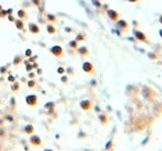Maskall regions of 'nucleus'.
Returning a JSON list of instances; mask_svg holds the SVG:
<instances>
[{
	"label": "nucleus",
	"instance_id": "12",
	"mask_svg": "<svg viewBox=\"0 0 162 151\" xmlns=\"http://www.w3.org/2000/svg\"><path fill=\"white\" fill-rule=\"evenodd\" d=\"M33 131H35V129H33V127L30 126V124H28V126L25 128V132H26V134H33Z\"/></svg>",
	"mask_w": 162,
	"mask_h": 151
},
{
	"label": "nucleus",
	"instance_id": "5",
	"mask_svg": "<svg viewBox=\"0 0 162 151\" xmlns=\"http://www.w3.org/2000/svg\"><path fill=\"white\" fill-rule=\"evenodd\" d=\"M82 70L87 72V74H95V66L91 62H89V61H85L82 63Z\"/></svg>",
	"mask_w": 162,
	"mask_h": 151
},
{
	"label": "nucleus",
	"instance_id": "22",
	"mask_svg": "<svg viewBox=\"0 0 162 151\" xmlns=\"http://www.w3.org/2000/svg\"><path fill=\"white\" fill-rule=\"evenodd\" d=\"M159 22L162 25V16H160V17H159Z\"/></svg>",
	"mask_w": 162,
	"mask_h": 151
},
{
	"label": "nucleus",
	"instance_id": "15",
	"mask_svg": "<svg viewBox=\"0 0 162 151\" xmlns=\"http://www.w3.org/2000/svg\"><path fill=\"white\" fill-rule=\"evenodd\" d=\"M30 30H31L33 33H37V32H39V28L36 25H33V24L30 26Z\"/></svg>",
	"mask_w": 162,
	"mask_h": 151
},
{
	"label": "nucleus",
	"instance_id": "23",
	"mask_svg": "<svg viewBox=\"0 0 162 151\" xmlns=\"http://www.w3.org/2000/svg\"><path fill=\"white\" fill-rule=\"evenodd\" d=\"M128 1H129V2H138L139 0H128Z\"/></svg>",
	"mask_w": 162,
	"mask_h": 151
},
{
	"label": "nucleus",
	"instance_id": "11",
	"mask_svg": "<svg viewBox=\"0 0 162 151\" xmlns=\"http://www.w3.org/2000/svg\"><path fill=\"white\" fill-rule=\"evenodd\" d=\"M47 31H48V33H50V35H53V33H56L57 30L52 25H48L47 26Z\"/></svg>",
	"mask_w": 162,
	"mask_h": 151
},
{
	"label": "nucleus",
	"instance_id": "6",
	"mask_svg": "<svg viewBox=\"0 0 162 151\" xmlns=\"http://www.w3.org/2000/svg\"><path fill=\"white\" fill-rule=\"evenodd\" d=\"M80 107L83 111H89V110H91L92 108V102L90 101V100H88V99L82 100V101L80 102Z\"/></svg>",
	"mask_w": 162,
	"mask_h": 151
},
{
	"label": "nucleus",
	"instance_id": "10",
	"mask_svg": "<svg viewBox=\"0 0 162 151\" xmlns=\"http://www.w3.org/2000/svg\"><path fill=\"white\" fill-rule=\"evenodd\" d=\"M99 120H100V122H101V124H102V126H106L107 123H108V121H109V118H108V116H107V115H104V113H101V115L99 116Z\"/></svg>",
	"mask_w": 162,
	"mask_h": 151
},
{
	"label": "nucleus",
	"instance_id": "17",
	"mask_svg": "<svg viewBox=\"0 0 162 151\" xmlns=\"http://www.w3.org/2000/svg\"><path fill=\"white\" fill-rule=\"evenodd\" d=\"M82 39H85V36L79 35V36L77 37V38H76V40H77V41H80V40H82Z\"/></svg>",
	"mask_w": 162,
	"mask_h": 151
},
{
	"label": "nucleus",
	"instance_id": "25",
	"mask_svg": "<svg viewBox=\"0 0 162 151\" xmlns=\"http://www.w3.org/2000/svg\"><path fill=\"white\" fill-rule=\"evenodd\" d=\"M43 151H53V150H52V149H45Z\"/></svg>",
	"mask_w": 162,
	"mask_h": 151
},
{
	"label": "nucleus",
	"instance_id": "4",
	"mask_svg": "<svg viewBox=\"0 0 162 151\" xmlns=\"http://www.w3.org/2000/svg\"><path fill=\"white\" fill-rule=\"evenodd\" d=\"M107 14H108L110 20L113 21V22H116V21H118L120 19V14L117 10H114V9H108L107 10Z\"/></svg>",
	"mask_w": 162,
	"mask_h": 151
},
{
	"label": "nucleus",
	"instance_id": "24",
	"mask_svg": "<svg viewBox=\"0 0 162 151\" xmlns=\"http://www.w3.org/2000/svg\"><path fill=\"white\" fill-rule=\"evenodd\" d=\"M27 55H28V56H29V55H31V51H30V50H28V51H27Z\"/></svg>",
	"mask_w": 162,
	"mask_h": 151
},
{
	"label": "nucleus",
	"instance_id": "14",
	"mask_svg": "<svg viewBox=\"0 0 162 151\" xmlns=\"http://www.w3.org/2000/svg\"><path fill=\"white\" fill-rule=\"evenodd\" d=\"M112 148H113V141L112 140L108 141V142H107V144H106V150L109 151V150H111Z\"/></svg>",
	"mask_w": 162,
	"mask_h": 151
},
{
	"label": "nucleus",
	"instance_id": "2",
	"mask_svg": "<svg viewBox=\"0 0 162 151\" xmlns=\"http://www.w3.org/2000/svg\"><path fill=\"white\" fill-rule=\"evenodd\" d=\"M116 27L119 30V32H123V33L128 32L130 29V25L128 24V21L123 20V19H119L118 21H116Z\"/></svg>",
	"mask_w": 162,
	"mask_h": 151
},
{
	"label": "nucleus",
	"instance_id": "18",
	"mask_svg": "<svg viewBox=\"0 0 162 151\" xmlns=\"http://www.w3.org/2000/svg\"><path fill=\"white\" fill-rule=\"evenodd\" d=\"M58 72H59V74H64V68H59V69H58Z\"/></svg>",
	"mask_w": 162,
	"mask_h": 151
},
{
	"label": "nucleus",
	"instance_id": "7",
	"mask_svg": "<svg viewBox=\"0 0 162 151\" xmlns=\"http://www.w3.org/2000/svg\"><path fill=\"white\" fill-rule=\"evenodd\" d=\"M42 143V141H41V138L39 137V136H31L30 137V144L33 146V147H39V146H41Z\"/></svg>",
	"mask_w": 162,
	"mask_h": 151
},
{
	"label": "nucleus",
	"instance_id": "3",
	"mask_svg": "<svg viewBox=\"0 0 162 151\" xmlns=\"http://www.w3.org/2000/svg\"><path fill=\"white\" fill-rule=\"evenodd\" d=\"M50 52L52 53L53 56L57 57V58H61V57L64 56V48L61 46H53L50 48Z\"/></svg>",
	"mask_w": 162,
	"mask_h": 151
},
{
	"label": "nucleus",
	"instance_id": "9",
	"mask_svg": "<svg viewBox=\"0 0 162 151\" xmlns=\"http://www.w3.org/2000/svg\"><path fill=\"white\" fill-rule=\"evenodd\" d=\"M77 50H78V53L82 57H88L90 55V51H89V49L87 47H78Z\"/></svg>",
	"mask_w": 162,
	"mask_h": 151
},
{
	"label": "nucleus",
	"instance_id": "21",
	"mask_svg": "<svg viewBox=\"0 0 162 151\" xmlns=\"http://www.w3.org/2000/svg\"><path fill=\"white\" fill-rule=\"evenodd\" d=\"M159 36H160V37H161V39H162V29H160V30H159Z\"/></svg>",
	"mask_w": 162,
	"mask_h": 151
},
{
	"label": "nucleus",
	"instance_id": "1",
	"mask_svg": "<svg viewBox=\"0 0 162 151\" xmlns=\"http://www.w3.org/2000/svg\"><path fill=\"white\" fill-rule=\"evenodd\" d=\"M133 37L137 39L138 41L145 42V43H147V45H149V43H150V40H149L148 36L145 35L143 31H140V30L134 29V30H133Z\"/></svg>",
	"mask_w": 162,
	"mask_h": 151
},
{
	"label": "nucleus",
	"instance_id": "16",
	"mask_svg": "<svg viewBox=\"0 0 162 151\" xmlns=\"http://www.w3.org/2000/svg\"><path fill=\"white\" fill-rule=\"evenodd\" d=\"M61 81H62L64 83H68V77L67 76H62V77H61Z\"/></svg>",
	"mask_w": 162,
	"mask_h": 151
},
{
	"label": "nucleus",
	"instance_id": "8",
	"mask_svg": "<svg viewBox=\"0 0 162 151\" xmlns=\"http://www.w3.org/2000/svg\"><path fill=\"white\" fill-rule=\"evenodd\" d=\"M26 101H27V103H28L29 105L33 107V105H37V102H38V98H37V96H35V95H30L26 98Z\"/></svg>",
	"mask_w": 162,
	"mask_h": 151
},
{
	"label": "nucleus",
	"instance_id": "20",
	"mask_svg": "<svg viewBox=\"0 0 162 151\" xmlns=\"http://www.w3.org/2000/svg\"><path fill=\"white\" fill-rule=\"evenodd\" d=\"M49 18H50V19H51V20H56V18L52 17V14H49Z\"/></svg>",
	"mask_w": 162,
	"mask_h": 151
},
{
	"label": "nucleus",
	"instance_id": "13",
	"mask_svg": "<svg viewBox=\"0 0 162 151\" xmlns=\"http://www.w3.org/2000/svg\"><path fill=\"white\" fill-rule=\"evenodd\" d=\"M69 47H70L71 49H77L78 48V41L74 39V40H71L70 42H69Z\"/></svg>",
	"mask_w": 162,
	"mask_h": 151
},
{
	"label": "nucleus",
	"instance_id": "19",
	"mask_svg": "<svg viewBox=\"0 0 162 151\" xmlns=\"http://www.w3.org/2000/svg\"><path fill=\"white\" fill-rule=\"evenodd\" d=\"M33 86H35V82H33V81L29 82V87H30V88H33Z\"/></svg>",
	"mask_w": 162,
	"mask_h": 151
}]
</instances>
